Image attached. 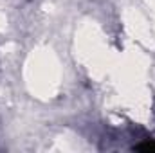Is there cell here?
Here are the masks:
<instances>
[{
	"label": "cell",
	"instance_id": "obj_1",
	"mask_svg": "<svg viewBox=\"0 0 155 153\" xmlns=\"http://www.w3.org/2000/svg\"><path fill=\"white\" fill-rule=\"evenodd\" d=\"M137 150H141V151H155V142H144V144H139Z\"/></svg>",
	"mask_w": 155,
	"mask_h": 153
}]
</instances>
